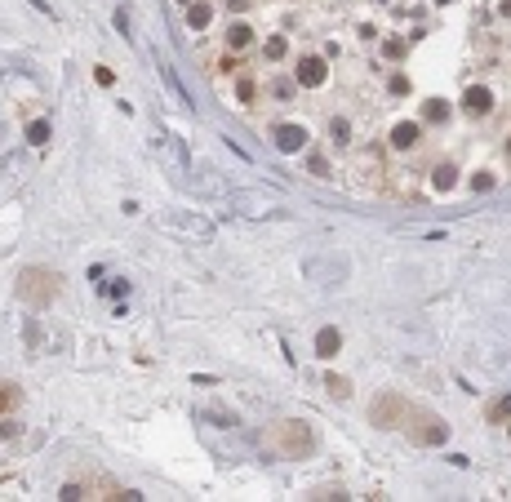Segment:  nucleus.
<instances>
[{"mask_svg":"<svg viewBox=\"0 0 511 502\" xmlns=\"http://www.w3.org/2000/svg\"><path fill=\"white\" fill-rule=\"evenodd\" d=\"M58 293H63V276H58L54 267H27V272L18 276V298H22V302H31L36 311L54 307Z\"/></svg>","mask_w":511,"mask_h":502,"instance_id":"obj_1","label":"nucleus"},{"mask_svg":"<svg viewBox=\"0 0 511 502\" xmlns=\"http://www.w3.org/2000/svg\"><path fill=\"white\" fill-rule=\"evenodd\" d=\"M267 440H272V449H276L281 458H311V454H316V431H311V427L302 422V418L276 422Z\"/></svg>","mask_w":511,"mask_h":502,"instance_id":"obj_2","label":"nucleus"},{"mask_svg":"<svg viewBox=\"0 0 511 502\" xmlns=\"http://www.w3.org/2000/svg\"><path fill=\"white\" fill-rule=\"evenodd\" d=\"M409 418V405L396 396V391H383V396H373V405H369V422L373 427H383V431H396V427H405Z\"/></svg>","mask_w":511,"mask_h":502,"instance_id":"obj_3","label":"nucleus"},{"mask_svg":"<svg viewBox=\"0 0 511 502\" xmlns=\"http://www.w3.org/2000/svg\"><path fill=\"white\" fill-rule=\"evenodd\" d=\"M409 422H418V427H409L413 445H445V440H449V427L436 418V413H413L409 409Z\"/></svg>","mask_w":511,"mask_h":502,"instance_id":"obj_4","label":"nucleus"},{"mask_svg":"<svg viewBox=\"0 0 511 502\" xmlns=\"http://www.w3.org/2000/svg\"><path fill=\"white\" fill-rule=\"evenodd\" d=\"M294 80L302 84V89H320V84L329 80V63H325L320 54H302L298 67H294Z\"/></svg>","mask_w":511,"mask_h":502,"instance_id":"obj_5","label":"nucleus"},{"mask_svg":"<svg viewBox=\"0 0 511 502\" xmlns=\"http://www.w3.org/2000/svg\"><path fill=\"white\" fill-rule=\"evenodd\" d=\"M253 45H258V31H253L249 22H231V27H227V49H231V54L253 49Z\"/></svg>","mask_w":511,"mask_h":502,"instance_id":"obj_6","label":"nucleus"},{"mask_svg":"<svg viewBox=\"0 0 511 502\" xmlns=\"http://www.w3.org/2000/svg\"><path fill=\"white\" fill-rule=\"evenodd\" d=\"M462 107H467V116H484L494 107V89H484V84H476V89H467V98H462Z\"/></svg>","mask_w":511,"mask_h":502,"instance_id":"obj_7","label":"nucleus"},{"mask_svg":"<svg viewBox=\"0 0 511 502\" xmlns=\"http://www.w3.org/2000/svg\"><path fill=\"white\" fill-rule=\"evenodd\" d=\"M338 351H343V334H338V329H320V334H316V356L334 360Z\"/></svg>","mask_w":511,"mask_h":502,"instance_id":"obj_8","label":"nucleus"},{"mask_svg":"<svg viewBox=\"0 0 511 502\" xmlns=\"http://www.w3.org/2000/svg\"><path fill=\"white\" fill-rule=\"evenodd\" d=\"M209 22H214V5H209V0H187V27L200 31V27H209Z\"/></svg>","mask_w":511,"mask_h":502,"instance_id":"obj_9","label":"nucleus"},{"mask_svg":"<svg viewBox=\"0 0 511 502\" xmlns=\"http://www.w3.org/2000/svg\"><path fill=\"white\" fill-rule=\"evenodd\" d=\"M418 133H422V125L405 120V125H396V129H392V147H396V152H409V147L418 142Z\"/></svg>","mask_w":511,"mask_h":502,"instance_id":"obj_10","label":"nucleus"},{"mask_svg":"<svg viewBox=\"0 0 511 502\" xmlns=\"http://www.w3.org/2000/svg\"><path fill=\"white\" fill-rule=\"evenodd\" d=\"M18 409H22V387L0 383V413H18Z\"/></svg>","mask_w":511,"mask_h":502,"instance_id":"obj_11","label":"nucleus"},{"mask_svg":"<svg viewBox=\"0 0 511 502\" xmlns=\"http://www.w3.org/2000/svg\"><path fill=\"white\" fill-rule=\"evenodd\" d=\"M325 391H329L334 400H347L351 396V383H347L343 374H329V378H325Z\"/></svg>","mask_w":511,"mask_h":502,"instance_id":"obj_12","label":"nucleus"},{"mask_svg":"<svg viewBox=\"0 0 511 502\" xmlns=\"http://www.w3.org/2000/svg\"><path fill=\"white\" fill-rule=\"evenodd\" d=\"M276 142H281L285 152H298V147H302V129L298 125H285L281 133H276Z\"/></svg>","mask_w":511,"mask_h":502,"instance_id":"obj_13","label":"nucleus"},{"mask_svg":"<svg viewBox=\"0 0 511 502\" xmlns=\"http://www.w3.org/2000/svg\"><path fill=\"white\" fill-rule=\"evenodd\" d=\"M262 54H267V58H272V63H281V58L289 54V40H285V36H272V40H267V45H262Z\"/></svg>","mask_w":511,"mask_h":502,"instance_id":"obj_14","label":"nucleus"},{"mask_svg":"<svg viewBox=\"0 0 511 502\" xmlns=\"http://www.w3.org/2000/svg\"><path fill=\"white\" fill-rule=\"evenodd\" d=\"M22 427L14 422V413H0V440H18Z\"/></svg>","mask_w":511,"mask_h":502,"instance_id":"obj_15","label":"nucleus"},{"mask_svg":"<svg viewBox=\"0 0 511 502\" xmlns=\"http://www.w3.org/2000/svg\"><path fill=\"white\" fill-rule=\"evenodd\" d=\"M27 138H31L36 147H45V142H50V125H45V120H36V125L27 129Z\"/></svg>","mask_w":511,"mask_h":502,"instance_id":"obj_16","label":"nucleus"},{"mask_svg":"<svg viewBox=\"0 0 511 502\" xmlns=\"http://www.w3.org/2000/svg\"><path fill=\"white\" fill-rule=\"evenodd\" d=\"M503 418H507V400H498V405H489V422L503 427Z\"/></svg>","mask_w":511,"mask_h":502,"instance_id":"obj_17","label":"nucleus"},{"mask_svg":"<svg viewBox=\"0 0 511 502\" xmlns=\"http://www.w3.org/2000/svg\"><path fill=\"white\" fill-rule=\"evenodd\" d=\"M236 94H240V103H253V80H240Z\"/></svg>","mask_w":511,"mask_h":502,"instance_id":"obj_18","label":"nucleus"},{"mask_svg":"<svg viewBox=\"0 0 511 502\" xmlns=\"http://www.w3.org/2000/svg\"><path fill=\"white\" fill-rule=\"evenodd\" d=\"M329 129H334V142H347V120H343V116H338Z\"/></svg>","mask_w":511,"mask_h":502,"instance_id":"obj_19","label":"nucleus"},{"mask_svg":"<svg viewBox=\"0 0 511 502\" xmlns=\"http://www.w3.org/2000/svg\"><path fill=\"white\" fill-rule=\"evenodd\" d=\"M58 498H63V502H67V498L76 502V498H84V489H80V485H63V494H58Z\"/></svg>","mask_w":511,"mask_h":502,"instance_id":"obj_20","label":"nucleus"}]
</instances>
